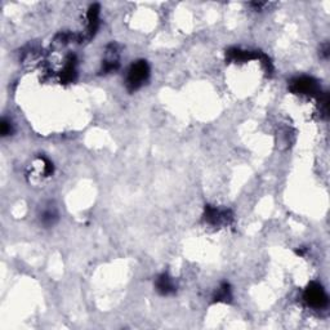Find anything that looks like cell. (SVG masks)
I'll use <instances>...</instances> for the list:
<instances>
[{
	"mask_svg": "<svg viewBox=\"0 0 330 330\" xmlns=\"http://www.w3.org/2000/svg\"><path fill=\"white\" fill-rule=\"evenodd\" d=\"M147 78H149V66L146 61H138L130 66L126 75V85L130 90H136L142 87Z\"/></svg>",
	"mask_w": 330,
	"mask_h": 330,
	"instance_id": "1",
	"label": "cell"
},
{
	"mask_svg": "<svg viewBox=\"0 0 330 330\" xmlns=\"http://www.w3.org/2000/svg\"><path fill=\"white\" fill-rule=\"evenodd\" d=\"M304 300L310 303L311 306L321 307L324 303L327 302V296H325V293H324V290L321 289L320 286L315 285L307 289Z\"/></svg>",
	"mask_w": 330,
	"mask_h": 330,
	"instance_id": "2",
	"label": "cell"
},
{
	"mask_svg": "<svg viewBox=\"0 0 330 330\" xmlns=\"http://www.w3.org/2000/svg\"><path fill=\"white\" fill-rule=\"evenodd\" d=\"M293 89L300 93H312L316 89V83L310 78H300L293 82Z\"/></svg>",
	"mask_w": 330,
	"mask_h": 330,
	"instance_id": "3",
	"label": "cell"
},
{
	"mask_svg": "<svg viewBox=\"0 0 330 330\" xmlns=\"http://www.w3.org/2000/svg\"><path fill=\"white\" fill-rule=\"evenodd\" d=\"M157 290L163 294H169V293H173L176 286H174L173 280L170 279L169 276L167 275H161L159 279H157Z\"/></svg>",
	"mask_w": 330,
	"mask_h": 330,
	"instance_id": "4",
	"label": "cell"
},
{
	"mask_svg": "<svg viewBox=\"0 0 330 330\" xmlns=\"http://www.w3.org/2000/svg\"><path fill=\"white\" fill-rule=\"evenodd\" d=\"M10 132H12V126L9 125L7 120H3L1 121V134L3 136H8V134H10Z\"/></svg>",
	"mask_w": 330,
	"mask_h": 330,
	"instance_id": "5",
	"label": "cell"
}]
</instances>
